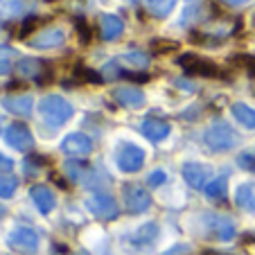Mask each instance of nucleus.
<instances>
[{"label":"nucleus","instance_id":"obj_6","mask_svg":"<svg viewBox=\"0 0 255 255\" xmlns=\"http://www.w3.org/2000/svg\"><path fill=\"white\" fill-rule=\"evenodd\" d=\"M125 206L131 215H140V212H144L151 206V197H149V192L144 188H140V185H127L125 188Z\"/></svg>","mask_w":255,"mask_h":255},{"label":"nucleus","instance_id":"obj_32","mask_svg":"<svg viewBox=\"0 0 255 255\" xmlns=\"http://www.w3.org/2000/svg\"><path fill=\"white\" fill-rule=\"evenodd\" d=\"M237 163H240L242 169L246 172H255V154L253 151H244V154L237 156Z\"/></svg>","mask_w":255,"mask_h":255},{"label":"nucleus","instance_id":"obj_23","mask_svg":"<svg viewBox=\"0 0 255 255\" xmlns=\"http://www.w3.org/2000/svg\"><path fill=\"white\" fill-rule=\"evenodd\" d=\"M212 231H215L217 237L224 242L235 237V226H233L228 219H224V217H215V219H212Z\"/></svg>","mask_w":255,"mask_h":255},{"label":"nucleus","instance_id":"obj_1","mask_svg":"<svg viewBox=\"0 0 255 255\" xmlns=\"http://www.w3.org/2000/svg\"><path fill=\"white\" fill-rule=\"evenodd\" d=\"M39 116L50 129H57L72 118V104L59 95H48L39 102Z\"/></svg>","mask_w":255,"mask_h":255},{"label":"nucleus","instance_id":"obj_29","mask_svg":"<svg viewBox=\"0 0 255 255\" xmlns=\"http://www.w3.org/2000/svg\"><path fill=\"white\" fill-rule=\"evenodd\" d=\"M63 169H66V174L72 178V181H79V178L88 172V167L84 163H79V160H68V163L63 165Z\"/></svg>","mask_w":255,"mask_h":255},{"label":"nucleus","instance_id":"obj_14","mask_svg":"<svg viewBox=\"0 0 255 255\" xmlns=\"http://www.w3.org/2000/svg\"><path fill=\"white\" fill-rule=\"evenodd\" d=\"M102 39L104 41H116L125 32V20L116 14H104L102 16Z\"/></svg>","mask_w":255,"mask_h":255},{"label":"nucleus","instance_id":"obj_18","mask_svg":"<svg viewBox=\"0 0 255 255\" xmlns=\"http://www.w3.org/2000/svg\"><path fill=\"white\" fill-rule=\"evenodd\" d=\"M235 203L244 210L255 212V183H244L237 188L235 192Z\"/></svg>","mask_w":255,"mask_h":255},{"label":"nucleus","instance_id":"obj_40","mask_svg":"<svg viewBox=\"0 0 255 255\" xmlns=\"http://www.w3.org/2000/svg\"><path fill=\"white\" fill-rule=\"evenodd\" d=\"M0 127H2V120H0Z\"/></svg>","mask_w":255,"mask_h":255},{"label":"nucleus","instance_id":"obj_24","mask_svg":"<svg viewBox=\"0 0 255 255\" xmlns=\"http://www.w3.org/2000/svg\"><path fill=\"white\" fill-rule=\"evenodd\" d=\"M226 190H228V178L226 176H219V178H215V181H210V183L206 185V194L210 199H224L226 197Z\"/></svg>","mask_w":255,"mask_h":255},{"label":"nucleus","instance_id":"obj_12","mask_svg":"<svg viewBox=\"0 0 255 255\" xmlns=\"http://www.w3.org/2000/svg\"><path fill=\"white\" fill-rule=\"evenodd\" d=\"M16 72H18L20 77L25 79H41L43 77V72H48V63L43 59H20L18 66H16Z\"/></svg>","mask_w":255,"mask_h":255},{"label":"nucleus","instance_id":"obj_36","mask_svg":"<svg viewBox=\"0 0 255 255\" xmlns=\"http://www.w3.org/2000/svg\"><path fill=\"white\" fill-rule=\"evenodd\" d=\"M9 7H11V14H18V11H23V0H11L9 2Z\"/></svg>","mask_w":255,"mask_h":255},{"label":"nucleus","instance_id":"obj_16","mask_svg":"<svg viewBox=\"0 0 255 255\" xmlns=\"http://www.w3.org/2000/svg\"><path fill=\"white\" fill-rule=\"evenodd\" d=\"M140 131H142L144 138L154 140V142H160V140H165L169 135V125L163 120H156V118H149V120H144L142 125H140Z\"/></svg>","mask_w":255,"mask_h":255},{"label":"nucleus","instance_id":"obj_26","mask_svg":"<svg viewBox=\"0 0 255 255\" xmlns=\"http://www.w3.org/2000/svg\"><path fill=\"white\" fill-rule=\"evenodd\" d=\"M75 29H77V34H79V41H82L84 45H91V41H93V29H91V25H88V20L86 18H82V16H77V20H75Z\"/></svg>","mask_w":255,"mask_h":255},{"label":"nucleus","instance_id":"obj_19","mask_svg":"<svg viewBox=\"0 0 255 255\" xmlns=\"http://www.w3.org/2000/svg\"><path fill=\"white\" fill-rule=\"evenodd\" d=\"M233 116H235V120L240 122V125H244L246 129H255V109L253 106L237 102V104H233Z\"/></svg>","mask_w":255,"mask_h":255},{"label":"nucleus","instance_id":"obj_9","mask_svg":"<svg viewBox=\"0 0 255 255\" xmlns=\"http://www.w3.org/2000/svg\"><path fill=\"white\" fill-rule=\"evenodd\" d=\"M63 43H66V32H63L61 27H50V29H45V32L36 34L29 45L36 50H52Z\"/></svg>","mask_w":255,"mask_h":255},{"label":"nucleus","instance_id":"obj_34","mask_svg":"<svg viewBox=\"0 0 255 255\" xmlns=\"http://www.w3.org/2000/svg\"><path fill=\"white\" fill-rule=\"evenodd\" d=\"M165 172L163 169H156V172H151L149 176H147V185H149V188H158V185H163L165 183Z\"/></svg>","mask_w":255,"mask_h":255},{"label":"nucleus","instance_id":"obj_33","mask_svg":"<svg viewBox=\"0 0 255 255\" xmlns=\"http://www.w3.org/2000/svg\"><path fill=\"white\" fill-rule=\"evenodd\" d=\"M199 16H201V7H199V5L185 7L183 14H181V25H188L190 20H199Z\"/></svg>","mask_w":255,"mask_h":255},{"label":"nucleus","instance_id":"obj_31","mask_svg":"<svg viewBox=\"0 0 255 255\" xmlns=\"http://www.w3.org/2000/svg\"><path fill=\"white\" fill-rule=\"evenodd\" d=\"M39 23H41L39 16H29V18H25L23 25H20V29H18V39H25V36H29V32H34V29L39 27Z\"/></svg>","mask_w":255,"mask_h":255},{"label":"nucleus","instance_id":"obj_20","mask_svg":"<svg viewBox=\"0 0 255 255\" xmlns=\"http://www.w3.org/2000/svg\"><path fill=\"white\" fill-rule=\"evenodd\" d=\"M158 237V226H156L154 222H149V224H144V226H140L138 231H135V235L131 237V242L133 244H151V242Z\"/></svg>","mask_w":255,"mask_h":255},{"label":"nucleus","instance_id":"obj_8","mask_svg":"<svg viewBox=\"0 0 255 255\" xmlns=\"http://www.w3.org/2000/svg\"><path fill=\"white\" fill-rule=\"evenodd\" d=\"M86 208L100 219H116L118 217V203L109 194H93L86 201Z\"/></svg>","mask_w":255,"mask_h":255},{"label":"nucleus","instance_id":"obj_21","mask_svg":"<svg viewBox=\"0 0 255 255\" xmlns=\"http://www.w3.org/2000/svg\"><path fill=\"white\" fill-rule=\"evenodd\" d=\"M176 2L178 0H144L147 9H149L154 16H158V18H165V16L172 14V9L176 7Z\"/></svg>","mask_w":255,"mask_h":255},{"label":"nucleus","instance_id":"obj_2","mask_svg":"<svg viewBox=\"0 0 255 255\" xmlns=\"http://www.w3.org/2000/svg\"><path fill=\"white\" fill-rule=\"evenodd\" d=\"M176 63L190 77H208V79L226 77V72L217 66L215 61H210V59H206V57H199V54H192V52L181 54V57L176 59Z\"/></svg>","mask_w":255,"mask_h":255},{"label":"nucleus","instance_id":"obj_22","mask_svg":"<svg viewBox=\"0 0 255 255\" xmlns=\"http://www.w3.org/2000/svg\"><path fill=\"white\" fill-rule=\"evenodd\" d=\"M72 77L79 79V82H86V84H102V82H104L100 72H95V70H91V68H86L84 63H77V66L72 68Z\"/></svg>","mask_w":255,"mask_h":255},{"label":"nucleus","instance_id":"obj_11","mask_svg":"<svg viewBox=\"0 0 255 255\" xmlns=\"http://www.w3.org/2000/svg\"><path fill=\"white\" fill-rule=\"evenodd\" d=\"M61 149L70 156H88L93 151V142L86 133H70L63 140Z\"/></svg>","mask_w":255,"mask_h":255},{"label":"nucleus","instance_id":"obj_37","mask_svg":"<svg viewBox=\"0 0 255 255\" xmlns=\"http://www.w3.org/2000/svg\"><path fill=\"white\" fill-rule=\"evenodd\" d=\"M224 2H228V5H242V2H249V0H224Z\"/></svg>","mask_w":255,"mask_h":255},{"label":"nucleus","instance_id":"obj_7","mask_svg":"<svg viewBox=\"0 0 255 255\" xmlns=\"http://www.w3.org/2000/svg\"><path fill=\"white\" fill-rule=\"evenodd\" d=\"M7 242H9V246L23 251V253H34V251L39 249V235H36L32 228H27V226L14 228V231L9 233V240Z\"/></svg>","mask_w":255,"mask_h":255},{"label":"nucleus","instance_id":"obj_3","mask_svg":"<svg viewBox=\"0 0 255 255\" xmlns=\"http://www.w3.org/2000/svg\"><path fill=\"white\" fill-rule=\"evenodd\" d=\"M203 140H206V144L212 151H228V149H233L237 142L233 127L224 120L212 122V125L206 129V133H203Z\"/></svg>","mask_w":255,"mask_h":255},{"label":"nucleus","instance_id":"obj_25","mask_svg":"<svg viewBox=\"0 0 255 255\" xmlns=\"http://www.w3.org/2000/svg\"><path fill=\"white\" fill-rule=\"evenodd\" d=\"M122 63H127L129 68H144L147 63H149V57L144 52H127L125 57H122Z\"/></svg>","mask_w":255,"mask_h":255},{"label":"nucleus","instance_id":"obj_4","mask_svg":"<svg viewBox=\"0 0 255 255\" xmlns=\"http://www.w3.org/2000/svg\"><path fill=\"white\" fill-rule=\"evenodd\" d=\"M116 160H118V167H120L122 172L133 174V172H138V169L144 165V151L140 149L138 144L127 142V144H122V149L118 151V158Z\"/></svg>","mask_w":255,"mask_h":255},{"label":"nucleus","instance_id":"obj_28","mask_svg":"<svg viewBox=\"0 0 255 255\" xmlns=\"http://www.w3.org/2000/svg\"><path fill=\"white\" fill-rule=\"evenodd\" d=\"M16 188H18V181L14 176H0V199L14 197Z\"/></svg>","mask_w":255,"mask_h":255},{"label":"nucleus","instance_id":"obj_10","mask_svg":"<svg viewBox=\"0 0 255 255\" xmlns=\"http://www.w3.org/2000/svg\"><path fill=\"white\" fill-rule=\"evenodd\" d=\"M111 95L118 104L127 106V109H140V106H144V93L140 91V88L120 86V88H116Z\"/></svg>","mask_w":255,"mask_h":255},{"label":"nucleus","instance_id":"obj_38","mask_svg":"<svg viewBox=\"0 0 255 255\" xmlns=\"http://www.w3.org/2000/svg\"><path fill=\"white\" fill-rule=\"evenodd\" d=\"M2 215H5V208H2V206H0V217H2Z\"/></svg>","mask_w":255,"mask_h":255},{"label":"nucleus","instance_id":"obj_17","mask_svg":"<svg viewBox=\"0 0 255 255\" xmlns=\"http://www.w3.org/2000/svg\"><path fill=\"white\" fill-rule=\"evenodd\" d=\"M183 178L188 181L192 188H203L208 181V167H203V165L199 163H185L183 165Z\"/></svg>","mask_w":255,"mask_h":255},{"label":"nucleus","instance_id":"obj_15","mask_svg":"<svg viewBox=\"0 0 255 255\" xmlns=\"http://www.w3.org/2000/svg\"><path fill=\"white\" fill-rule=\"evenodd\" d=\"M29 197H32L34 206L39 208V212H43V215L54 210V194H52V190L45 188V185H34V188L29 190Z\"/></svg>","mask_w":255,"mask_h":255},{"label":"nucleus","instance_id":"obj_39","mask_svg":"<svg viewBox=\"0 0 255 255\" xmlns=\"http://www.w3.org/2000/svg\"><path fill=\"white\" fill-rule=\"evenodd\" d=\"M77 255H88V253H84V251H82V253H77Z\"/></svg>","mask_w":255,"mask_h":255},{"label":"nucleus","instance_id":"obj_27","mask_svg":"<svg viewBox=\"0 0 255 255\" xmlns=\"http://www.w3.org/2000/svg\"><path fill=\"white\" fill-rule=\"evenodd\" d=\"M178 50V43L176 41H167V39H154L151 41V52L154 54H169Z\"/></svg>","mask_w":255,"mask_h":255},{"label":"nucleus","instance_id":"obj_5","mask_svg":"<svg viewBox=\"0 0 255 255\" xmlns=\"http://www.w3.org/2000/svg\"><path fill=\"white\" fill-rule=\"evenodd\" d=\"M5 142L18 151H27V149H32L34 138H32V131H29L23 122H14V125H9L5 131Z\"/></svg>","mask_w":255,"mask_h":255},{"label":"nucleus","instance_id":"obj_13","mask_svg":"<svg viewBox=\"0 0 255 255\" xmlns=\"http://www.w3.org/2000/svg\"><path fill=\"white\" fill-rule=\"evenodd\" d=\"M2 106L9 113H14V116L27 118L34 109V100L29 95H7V97H2Z\"/></svg>","mask_w":255,"mask_h":255},{"label":"nucleus","instance_id":"obj_35","mask_svg":"<svg viewBox=\"0 0 255 255\" xmlns=\"http://www.w3.org/2000/svg\"><path fill=\"white\" fill-rule=\"evenodd\" d=\"M14 167V163H11V158H7V156L0 154V172H9V169Z\"/></svg>","mask_w":255,"mask_h":255},{"label":"nucleus","instance_id":"obj_30","mask_svg":"<svg viewBox=\"0 0 255 255\" xmlns=\"http://www.w3.org/2000/svg\"><path fill=\"white\" fill-rule=\"evenodd\" d=\"M231 61L237 63V66H242L251 77H255V54H237V57H233Z\"/></svg>","mask_w":255,"mask_h":255}]
</instances>
